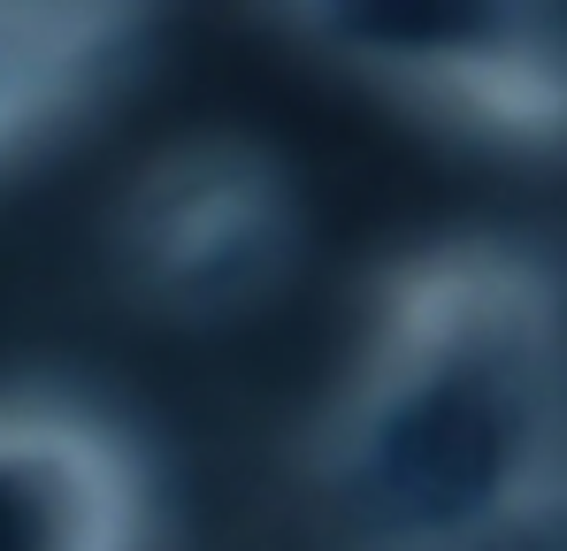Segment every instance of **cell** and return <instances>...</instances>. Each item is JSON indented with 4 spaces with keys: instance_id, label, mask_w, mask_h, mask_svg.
Here are the masks:
<instances>
[{
    "instance_id": "cell-1",
    "label": "cell",
    "mask_w": 567,
    "mask_h": 551,
    "mask_svg": "<svg viewBox=\"0 0 567 551\" xmlns=\"http://www.w3.org/2000/svg\"><path fill=\"white\" fill-rule=\"evenodd\" d=\"M560 322L522 276H437L369 353L346 498L406 551H506L522 513H560Z\"/></svg>"
},
{
    "instance_id": "cell-2",
    "label": "cell",
    "mask_w": 567,
    "mask_h": 551,
    "mask_svg": "<svg viewBox=\"0 0 567 551\" xmlns=\"http://www.w3.org/2000/svg\"><path fill=\"white\" fill-rule=\"evenodd\" d=\"M138 482L85 422H0V551H123Z\"/></svg>"
},
{
    "instance_id": "cell-3",
    "label": "cell",
    "mask_w": 567,
    "mask_h": 551,
    "mask_svg": "<svg viewBox=\"0 0 567 551\" xmlns=\"http://www.w3.org/2000/svg\"><path fill=\"white\" fill-rule=\"evenodd\" d=\"M123 23L115 15H54V8H0V138L39 131L54 107L115 70Z\"/></svg>"
},
{
    "instance_id": "cell-4",
    "label": "cell",
    "mask_w": 567,
    "mask_h": 551,
    "mask_svg": "<svg viewBox=\"0 0 567 551\" xmlns=\"http://www.w3.org/2000/svg\"><path fill=\"white\" fill-rule=\"evenodd\" d=\"M560 529H567V513H560Z\"/></svg>"
}]
</instances>
